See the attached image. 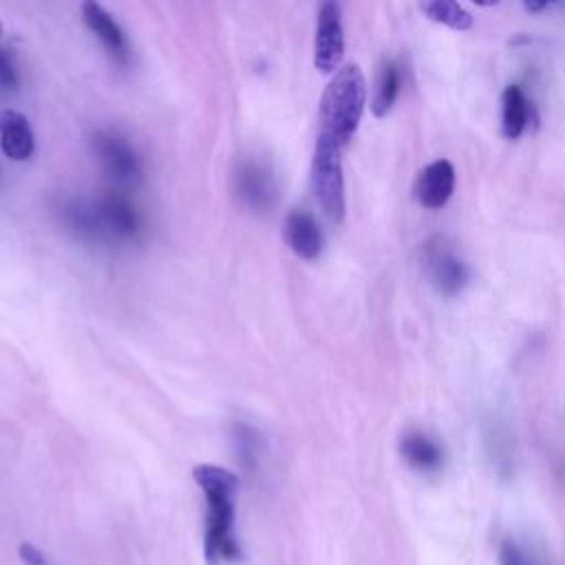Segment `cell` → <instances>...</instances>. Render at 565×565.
Returning <instances> with one entry per match:
<instances>
[{"label":"cell","instance_id":"obj_1","mask_svg":"<svg viewBox=\"0 0 565 565\" xmlns=\"http://www.w3.org/2000/svg\"><path fill=\"white\" fill-rule=\"evenodd\" d=\"M196 486L205 494V536L203 556L207 565H225L241 558V545L232 532L236 512L238 477L214 463H199L192 470Z\"/></svg>","mask_w":565,"mask_h":565},{"label":"cell","instance_id":"obj_2","mask_svg":"<svg viewBox=\"0 0 565 565\" xmlns=\"http://www.w3.org/2000/svg\"><path fill=\"white\" fill-rule=\"evenodd\" d=\"M366 104V79L358 64H344L335 71L333 79L327 84L318 106V135L335 139L347 146L362 119Z\"/></svg>","mask_w":565,"mask_h":565},{"label":"cell","instance_id":"obj_3","mask_svg":"<svg viewBox=\"0 0 565 565\" xmlns=\"http://www.w3.org/2000/svg\"><path fill=\"white\" fill-rule=\"evenodd\" d=\"M68 223L79 234L99 238H132L139 230L135 207L115 192L88 205L75 203L68 207Z\"/></svg>","mask_w":565,"mask_h":565},{"label":"cell","instance_id":"obj_4","mask_svg":"<svg viewBox=\"0 0 565 565\" xmlns=\"http://www.w3.org/2000/svg\"><path fill=\"white\" fill-rule=\"evenodd\" d=\"M342 148L335 139L318 135L311 159V190L322 212L340 223L344 218V177H342Z\"/></svg>","mask_w":565,"mask_h":565},{"label":"cell","instance_id":"obj_5","mask_svg":"<svg viewBox=\"0 0 565 565\" xmlns=\"http://www.w3.org/2000/svg\"><path fill=\"white\" fill-rule=\"evenodd\" d=\"M424 271L435 289L446 296L461 291L470 276L466 263L441 236H435L424 245Z\"/></svg>","mask_w":565,"mask_h":565},{"label":"cell","instance_id":"obj_6","mask_svg":"<svg viewBox=\"0 0 565 565\" xmlns=\"http://www.w3.org/2000/svg\"><path fill=\"white\" fill-rule=\"evenodd\" d=\"M344 57V29L338 0H322L318 11L313 66L320 73H335Z\"/></svg>","mask_w":565,"mask_h":565},{"label":"cell","instance_id":"obj_7","mask_svg":"<svg viewBox=\"0 0 565 565\" xmlns=\"http://www.w3.org/2000/svg\"><path fill=\"white\" fill-rule=\"evenodd\" d=\"M415 199L428 210H439L455 192V168L448 159H435L415 179Z\"/></svg>","mask_w":565,"mask_h":565},{"label":"cell","instance_id":"obj_8","mask_svg":"<svg viewBox=\"0 0 565 565\" xmlns=\"http://www.w3.org/2000/svg\"><path fill=\"white\" fill-rule=\"evenodd\" d=\"M236 192L241 201L254 212H265L276 203V183L267 166L243 163L236 177Z\"/></svg>","mask_w":565,"mask_h":565},{"label":"cell","instance_id":"obj_9","mask_svg":"<svg viewBox=\"0 0 565 565\" xmlns=\"http://www.w3.org/2000/svg\"><path fill=\"white\" fill-rule=\"evenodd\" d=\"M282 236H285L287 247L305 260L318 258L322 252V245H324L320 225L316 223V218L309 212H302V210H294L287 214Z\"/></svg>","mask_w":565,"mask_h":565},{"label":"cell","instance_id":"obj_10","mask_svg":"<svg viewBox=\"0 0 565 565\" xmlns=\"http://www.w3.org/2000/svg\"><path fill=\"white\" fill-rule=\"evenodd\" d=\"M82 18H84L86 26L97 35V40L110 51L113 57L126 60L128 46H126L124 31L119 29V24L113 20V15L97 0H84L82 2Z\"/></svg>","mask_w":565,"mask_h":565},{"label":"cell","instance_id":"obj_11","mask_svg":"<svg viewBox=\"0 0 565 565\" xmlns=\"http://www.w3.org/2000/svg\"><path fill=\"white\" fill-rule=\"evenodd\" d=\"M97 152L102 157V163H104L106 172L115 181L128 183V181L139 177L137 154L132 152V148L124 139L110 137V135H102V137H97Z\"/></svg>","mask_w":565,"mask_h":565},{"label":"cell","instance_id":"obj_12","mask_svg":"<svg viewBox=\"0 0 565 565\" xmlns=\"http://www.w3.org/2000/svg\"><path fill=\"white\" fill-rule=\"evenodd\" d=\"M0 148L4 157L24 161L33 154V132L29 119L18 110L0 113Z\"/></svg>","mask_w":565,"mask_h":565},{"label":"cell","instance_id":"obj_13","mask_svg":"<svg viewBox=\"0 0 565 565\" xmlns=\"http://www.w3.org/2000/svg\"><path fill=\"white\" fill-rule=\"evenodd\" d=\"M501 106H503V110H501L503 137L514 141L525 132V128L532 121V104L521 86L510 84V86H505V90L501 95Z\"/></svg>","mask_w":565,"mask_h":565},{"label":"cell","instance_id":"obj_14","mask_svg":"<svg viewBox=\"0 0 565 565\" xmlns=\"http://www.w3.org/2000/svg\"><path fill=\"white\" fill-rule=\"evenodd\" d=\"M402 457L417 470H435L441 466L444 452L435 439L424 433H408L399 444Z\"/></svg>","mask_w":565,"mask_h":565},{"label":"cell","instance_id":"obj_15","mask_svg":"<svg viewBox=\"0 0 565 565\" xmlns=\"http://www.w3.org/2000/svg\"><path fill=\"white\" fill-rule=\"evenodd\" d=\"M422 11L428 20L444 24L452 31H470L475 20L459 0H422Z\"/></svg>","mask_w":565,"mask_h":565},{"label":"cell","instance_id":"obj_16","mask_svg":"<svg viewBox=\"0 0 565 565\" xmlns=\"http://www.w3.org/2000/svg\"><path fill=\"white\" fill-rule=\"evenodd\" d=\"M399 68L393 60H386L380 68V75H377V86H375V95H373V102H371V110L375 117H386L397 99V93H399Z\"/></svg>","mask_w":565,"mask_h":565},{"label":"cell","instance_id":"obj_17","mask_svg":"<svg viewBox=\"0 0 565 565\" xmlns=\"http://www.w3.org/2000/svg\"><path fill=\"white\" fill-rule=\"evenodd\" d=\"M234 439H236V457H238V461L247 470H254V466L258 463V448H260L258 430H254L247 424H236Z\"/></svg>","mask_w":565,"mask_h":565},{"label":"cell","instance_id":"obj_18","mask_svg":"<svg viewBox=\"0 0 565 565\" xmlns=\"http://www.w3.org/2000/svg\"><path fill=\"white\" fill-rule=\"evenodd\" d=\"M501 565H539L536 558L516 541H503Z\"/></svg>","mask_w":565,"mask_h":565},{"label":"cell","instance_id":"obj_19","mask_svg":"<svg viewBox=\"0 0 565 565\" xmlns=\"http://www.w3.org/2000/svg\"><path fill=\"white\" fill-rule=\"evenodd\" d=\"M15 86H18L15 66H13L11 57L7 55V51L0 46V88L2 90H13Z\"/></svg>","mask_w":565,"mask_h":565},{"label":"cell","instance_id":"obj_20","mask_svg":"<svg viewBox=\"0 0 565 565\" xmlns=\"http://www.w3.org/2000/svg\"><path fill=\"white\" fill-rule=\"evenodd\" d=\"M18 554H20V561L24 563V565H53L35 545H31V543H22L20 545V550H18Z\"/></svg>","mask_w":565,"mask_h":565},{"label":"cell","instance_id":"obj_21","mask_svg":"<svg viewBox=\"0 0 565 565\" xmlns=\"http://www.w3.org/2000/svg\"><path fill=\"white\" fill-rule=\"evenodd\" d=\"M521 2H523L525 11H530V13H541V11H545L547 7H552L556 0H521Z\"/></svg>","mask_w":565,"mask_h":565},{"label":"cell","instance_id":"obj_22","mask_svg":"<svg viewBox=\"0 0 565 565\" xmlns=\"http://www.w3.org/2000/svg\"><path fill=\"white\" fill-rule=\"evenodd\" d=\"M470 2H475V4H479V7H494V4H499L501 0H470Z\"/></svg>","mask_w":565,"mask_h":565},{"label":"cell","instance_id":"obj_23","mask_svg":"<svg viewBox=\"0 0 565 565\" xmlns=\"http://www.w3.org/2000/svg\"><path fill=\"white\" fill-rule=\"evenodd\" d=\"M0 35H2V24H0Z\"/></svg>","mask_w":565,"mask_h":565}]
</instances>
